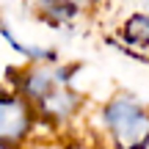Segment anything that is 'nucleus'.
<instances>
[{"label":"nucleus","mask_w":149,"mask_h":149,"mask_svg":"<svg viewBox=\"0 0 149 149\" xmlns=\"http://www.w3.org/2000/svg\"><path fill=\"white\" fill-rule=\"evenodd\" d=\"M39 8L47 19H55V22H72L77 17V3L72 0H39Z\"/></svg>","instance_id":"nucleus-4"},{"label":"nucleus","mask_w":149,"mask_h":149,"mask_svg":"<svg viewBox=\"0 0 149 149\" xmlns=\"http://www.w3.org/2000/svg\"><path fill=\"white\" fill-rule=\"evenodd\" d=\"M33 108L14 91L0 88V146L8 149L25 141L33 130Z\"/></svg>","instance_id":"nucleus-2"},{"label":"nucleus","mask_w":149,"mask_h":149,"mask_svg":"<svg viewBox=\"0 0 149 149\" xmlns=\"http://www.w3.org/2000/svg\"><path fill=\"white\" fill-rule=\"evenodd\" d=\"M122 36L130 47H149V14H133L122 25Z\"/></svg>","instance_id":"nucleus-3"},{"label":"nucleus","mask_w":149,"mask_h":149,"mask_svg":"<svg viewBox=\"0 0 149 149\" xmlns=\"http://www.w3.org/2000/svg\"><path fill=\"white\" fill-rule=\"evenodd\" d=\"M102 127L113 138L116 149H146L149 146V108L130 94H116L100 113Z\"/></svg>","instance_id":"nucleus-1"}]
</instances>
